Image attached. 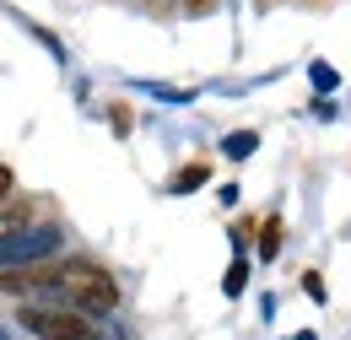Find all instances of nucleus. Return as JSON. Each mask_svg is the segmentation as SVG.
I'll use <instances>...</instances> for the list:
<instances>
[{
    "mask_svg": "<svg viewBox=\"0 0 351 340\" xmlns=\"http://www.w3.org/2000/svg\"><path fill=\"white\" fill-rule=\"evenodd\" d=\"M60 249V227H22L11 238H0V270H22V265H38Z\"/></svg>",
    "mask_w": 351,
    "mask_h": 340,
    "instance_id": "obj_3",
    "label": "nucleus"
},
{
    "mask_svg": "<svg viewBox=\"0 0 351 340\" xmlns=\"http://www.w3.org/2000/svg\"><path fill=\"white\" fill-rule=\"evenodd\" d=\"M11 189H16V178H11V168H5V162H0V206H5V200H11Z\"/></svg>",
    "mask_w": 351,
    "mask_h": 340,
    "instance_id": "obj_9",
    "label": "nucleus"
},
{
    "mask_svg": "<svg viewBox=\"0 0 351 340\" xmlns=\"http://www.w3.org/2000/svg\"><path fill=\"white\" fill-rule=\"evenodd\" d=\"M313 86L330 92V86H335V71H330V65H313Z\"/></svg>",
    "mask_w": 351,
    "mask_h": 340,
    "instance_id": "obj_8",
    "label": "nucleus"
},
{
    "mask_svg": "<svg viewBox=\"0 0 351 340\" xmlns=\"http://www.w3.org/2000/svg\"><path fill=\"white\" fill-rule=\"evenodd\" d=\"M254 146H260V135H254V130H238V135H227V141H221V151H227L232 162H243Z\"/></svg>",
    "mask_w": 351,
    "mask_h": 340,
    "instance_id": "obj_4",
    "label": "nucleus"
},
{
    "mask_svg": "<svg viewBox=\"0 0 351 340\" xmlns=\"http://www.w3.org/2000/svg\"><path fill=\"white\" fill-rule=\"evenodd\" d=\"M0 340H5V330H0Z\"/></svg>",
    "mask_w": 351,
    "mask_h": 340,
    "instance_id": "obj_11",
    "label": "nucleus"
},
{
    "mask_svg": "<svg viewBox=\"0 0 351 340\" xmlns=\"http://www.w3.org/2000/svg\"><path fill=\"white\" fill-rule=\"evenodd\" d=\"M200 184H206V168H184L173 178V195H189V189H200Z\"/></svg>",
    "mask_w": 351,
    "mask_h": 340,
    "instance_id": "obj_7",
    "label": "nucleus"
},
{
    "mask_svg": "<svg viewBox=\"0 0 351 340\" xmlns=\"http://www.w3.org/2000/svg\"><path fill=\"white\" fill-rule=\"evenodd\" d=\"M276 249H281V221L270 216V221H265V232H260V254H265V259H276Z\"/></svg>",
    "mask_w": 351,
    "mask_h": 340,
    "instance_id": "obj_6",
    "label": "nucleus"
},
{
    "mask_svg": "<svg viewBox=\"0 0 351 340\" xmlns=\"http://www.w3.org/2000/svg\"><path fill=\"white\" fill-rule=\"evenodd\" d=\"M298 340H313V335H298Z\"/></svg>",
    "mask_w": 351,
    "mask_h": 340,
    "instance_id": "obj_10",
    "label": "nucleus"
},
{
    "mask_svg": "<svg viewBox=\"0 0 351 340\" xmlns=\"http://www.w3.org/2000/svg\"><path fill=\"white\" fill-rule=\"evenodd\" d=\"M243 281H249V265H243V259H232V265H227V281H221V292H227V298H238V292H243Z\"/></svg>",
    "mask_w": 351,
    "mask_h": 340,
    "instance_id": "obj_5",
    "label": "nucleus"
},
{
    "mask_svg": "<svg viewBox=\"0 0 351 340\" xmlns=\"http://www.w3.org/2000/svg\"><path fill=\"white\" fill-rule=\"evenodd\" d=\"M38 292H54V308H71V313H87V319H108L119 308V287L108 270H97L87 259H71V265H54L44 270V287Z\"/></svg>",
    "mask_w": 351,
    "mask_h": 340,
    "instance_id": "obj_1",
    "label": "nucleus"
},
{
    "mask_svg": "<svg viewBox=\"0 0 351 340\" xmlns=\"http://www.w3.org/2000/svg\"><path fill=\"white\" fill-rule=\"evenodd\" d=\"M22 324L38 340H119L114 324H97V319L71 313V308H22Z\"/></svg>",
    "mask_w": 351,
    "mask_h": 340,
    "instance_id": "obj_2",
    "label": "nucleus"
}]
</instances>
